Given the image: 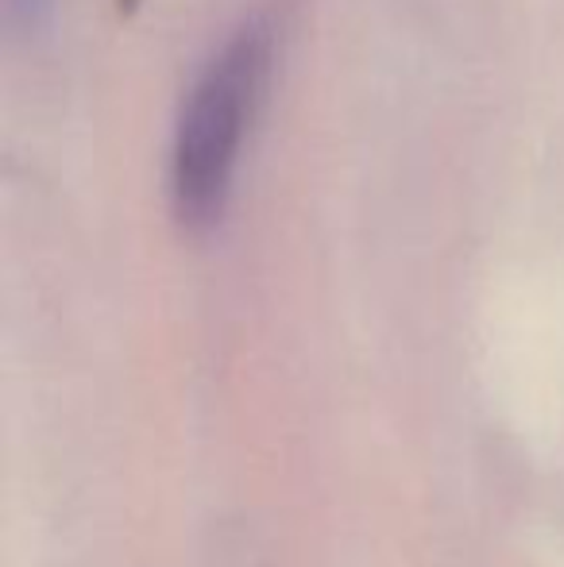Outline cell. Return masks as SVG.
I'll list each match as a JSON object with an SVG mask.
<instances>
[{"label":"cell","mask_w":564,"mask_h":567,"mask_svg":"<svg viewBox=\"0 0 564 567\" xmlns=\"http://www.w3.org/2000/svg\"><path fill=\"white\" fill-rule=\"evenodd\" d=\"M298 0H259L233 23L197 70L171 135L166 194L186 231L205 236L225 220L240 178L252 127L264 113L275 66L290 39Z\"/></svg>","instance_id":"obj_1"}]
</instances>
